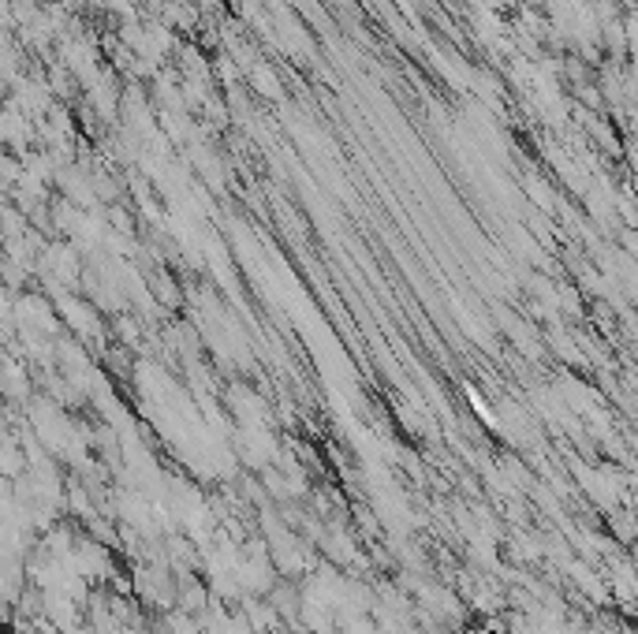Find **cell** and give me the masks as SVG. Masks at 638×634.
Instances as JSON below:
<instances>
[{
  "instance_id": "cell-1",
  "label": "cell",
  "mask_w": 638,
  "mask_h": 634,
  "mask_svg": "<svg viewBox=\"0 0 638 634\" xmlns=\"http://www.w3.org/2000/svg\"><path fill=\"white\" fill-rule=\"evenodd\" d=\"M250 82H255V90L269 93V98H280V87L273 82V71H269V68H258V71H255V79H250Z\"/></svg>"
}]
</instances>
